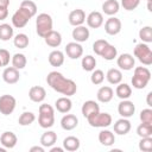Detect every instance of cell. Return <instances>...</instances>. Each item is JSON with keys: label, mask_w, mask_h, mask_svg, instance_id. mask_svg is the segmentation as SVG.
<instances>
[{"label": "cell", "mask_w": 152, "mask_h": 152, "mask_svg": "<svg viewBox=\"0 0 152 152\" xmlns=\"http://www.w3.org/2000/svg\"><path fill=\"white\" fill-rule=\"evenodd\" d=\"M46 82L57 93H61L65 96H71L76 93L77 86L76 83L64 77L61 72L58 71H51L46 76Z\"/></svg>", "instance_id": "obj_1"}, {"label": "cell", "mask_w": 152, "mask_h": 152, "mask_svg": "<svg viewBox=\"0 0 152 152\" xmlns=\"http://www.w3.org/2000/svg\"><path fill=\"white\" fill-rule=\"evenodd\" d=\"M38 124L42 128H50V127L53 126V124H55V110L50 104L43 103V104L39 106Z\"/></svg>", "instance_id": "obj_2"}, {"label": "cell", "mask_w": 152, "mask_h": 152, "mask_svg": "<svg viewBox=\"0 0 152 152\" xmlns=\"http://www.w3.org/2000/svg\"><path fill=\"white\" fill-rule=\"evenodd\" d=\"M151 80V72L145 66H137L132 77V86L135 89H144Z\"/></svg>", "instance_id": "obj_3"}, {"label": "cell", "mask_w": 152, "mask_h": 152, "mask_svg": "<svg viewBox=\"0 0 152 152\" xmlns=\"http://www.w3.org/2000/svg\"><path fill=\"white\" fill-rule=\"evenodd\" d=\"M52 26H53V21H52V18L50 14H48V13L38 14V17L36 19V30H37V33L39 37L44 38V36L52 30Z\"/></svg>", "instance_id": "obj_4"}, {"label": "cell", "mask_w": 152, "mask_h": 152, "mask_svg": "<svg viewBox=\"0 0 152 152\" xmlns=\"http://www.w3.org/2000/svg\"><path fill=\"white\" fill-rule=\"evenodd\" d=\"M134 56L144 65H151L152 64V51H151V48L146 43H139L135 45Z\"/></svg>", "instance_id": "obj_5"}, {"label": "cell", "mask_w": 152, "mask_h": 152, "mask_svg": "<svg viewBox=\"0 0 152 152\" xmlns=\"http://www.w3.org/2000/svg\"><path fill=\"white\" fill-rule=\"evenodd\" d=\"M87 121L88 124L91 126V127H108L110 124H112V115L109 113H101V112H97L95 114H91L90 116L87 118Z\"/></svg>", "instance_id": "obj_6"}, {"label": "cell", "mask_w": 152, "mask_h": 152, "mask_svg": "<svg viewBox=\"0 0 152 152\" xmlns=\"http://www.w3.org/2000/svg\"><path fill=\"white\" fill-rule=\"evenodd\" d=\"M31 18H32V14L27 10H25L23 7H19V10H17L14 12V14L12 15V24H13L14 27L21 28V27L26 26V24L28 23V20Z\"/></svg>", "instance_id": "obj_7"}, {"label": "cell", "mask_w": 152, "mask_h": 152, "mask_svg": "<svg viewBox=\"0 0 152 152\" xmlns=\"http://www.w3.org/2000/svg\"><path fill=\"white\" fill-rule=\"evenodd\" d=\"M17 101L12 95L5 94L0 96V113L4 115H10L15 109Z\"/></svg>", "instance_id": "obj_8"}, {"label": "cell", "mask_w": 152, "mask_h": 152, "mask_svg": "<svg viewBox=\"0 0 152 152\" xmlns=\"http://www.w3.org/2000/svg\"><path fill=\"white\" fill-rule=\"evenodd\" d=\"M65 53L71 59H77L83 55V48L77 42H70L65 45Z\"/></svg>", "instance_id": "obj_9"}, {"label": "cell", "mask_w": 152, "mask_h": 152, "mask_svg": "<svg viewBox=\"0 0 152 152\" xmlns=\"http://www.w3.org/2000/svg\"><path fill=\"white\" fill-rule=\"evenodd\" d=\"M116 64L121 70L128 71V70L133 69V66L135 64V61H134V57L131 53H121L116 58Z\"/></svg>", "instance_id": "obj_10"}, {"label": "cell", "mask_w": 152, "mask_h": 152, "mask_svg": "<svg viewBox=\"0 0 152 152\" xmlns=\"http://www.w3.org/2000/svg\"><path fill=\"white\" fill-rule=\"evenodd\" d=\"M104 31L109 36H115L121 31V21L115 17H110L104 23Z\"/></svg>", "instance_id": "obj_11"}, {"label": "cell", "mask_w": 152, "mask_h": 152, "mask_svg": "<svg viewBox=\"0 0 152 152\" xmlns=\"http://www.w3.org/2000/svg\"><path fill=\"white\" fill-rule=\"evenodd\" d=\"M135 112V106L129 100H122L118 106V113L122 118H131Z\"/></svg>", "instance_id": "obj_12"}, {"label": "cell", "mask_w": 152, "mask_h": 152, "mask_svg": "<svg viewBox=\"0 0 152 152\" xmlns=\"http://www.w3.org/2000/svg\"><path fill=\"white\" fill-rule=\"evenodd\" d=\"M68 20H69V24L72 25V26L83 25V23L86 21V13H84V11L81 10V8L72 10V11L69 13Z\"/></svg>", "instance_id": "obj_13"}, {"label": "cell", "mask_w": 152, "mask_h": 152, "mask_svg": "<svg viewBox=\"0 0 152 152\" xmlns=\"http://www.w3.org/2000/svg\"><path fill=\"white\" fill-rule=\"evenodd\" d=\"M71 34H72V38H74L75 42L83 43V42H87L89 39L90 32H89V28H87L83 25H80V26H75Z\"/></svg>", "instance_id": "obj_14"}, {"label": "cell", "mask_w": 152, "mask_h": 152, "mask_svg": "<svg viewBox=\"0 0 152 152\" xmlns=\"http://www.w3.org/2000/svg\"><path fill=\"white\" fill-rule=\"evenodd\" d=\"M28 97L32 102H36V103H39V102H43L46 97V91L43 87L40 86H33L31 87L30 91H28Z\"/></svg>", "instance_id": "obj_15"}, {"label": "cell", "mask_w": 152, "mask_h": 152, "mask_svg": "<svg viewBox=\"0 0 152 152\" xmlns=\"http://www.w3.org/2000/svg\"><path fill=\"white\" fill-rule=\"evenodd\" d=\"M86 21L90 28H99L103 24V15H102V13L94 11L88 14V17L86 18Z\"/></svg>", "instance_id": "obj_16"}, {"label": "cell", "mask_w": 152, "mask_h": 152, "mask_svg": "<svg viewBox=\"0 0 152 152\" xmlns=\"http://www.w3.org/2000/svg\"><path fill=\"white\" fill-rule=\"evenodd\" d=\"M19 77H20L19 70L15 69L14 66H7V68L4 70V72H2V78H4V81H5L6 83H8V84H14V83H17V82L19 81Z\"/></svg>", "instance_id": "obj_17"}, {"label": "cell", "mask_w": 152, "mask_h": 152, "mask_svg": "<svg viewBox=\"0 0 152 152\" xmlns=\"http://www.w3.org/2000/svg\"><path fill=\"white\" fill-rule=\"evenodd\" d=\"M131 122L127 118H121L114 124V132L119 135H125L131 131Z\"/></svg>", "instance_id": "obj_18"}, {"label": "cell", "mask_w": 152, "mask_h": 152, "mask_svg": "<svg viewBox=\"0 0 152 152\" xmlns=\"http://www.w3.org/2000/svg\"><path fill=\"white\" fill-rule=\"evenodd\" d=\"M77 125H78V119L74 114H66L65 113V115L61 119V126L65 131H71V129L76 128Z\"/></svg>", "instance_id": "obj_19"}, {"label": "cell", "mask_w": 152, "mask_h": 152, "mask_svg": "<svg viewBox=\"0 0 152 152\" xmlns=\"http://www.w3.org/2000/svg\"><path fill=\"white\" fill-rule=\"evenodd\" d=\"M17 141H18L17 135L13 132H10V131L4 132L0 137V142L6 148H13L17 145Z\"/></svg>", "instance_id": "obj_20"}, {"label": "cell", "mask_w": 152, "mask_h": 152, "mask_svg": "<svg viewBox=\"0 0 152 152\" xmlns=\"http://www.w3.org/2000/svg\"><path fill=\"white\" fill-rule=\"evenodd\" d=\"M44 40H45L46 45H49L51 48H58L62 43V36L59 32L51 30L50 32H48L44 36Z\"/></svg>", "instance_id": "obj_21"}, {"label": "cell", "mask_w": 152, "mask_h": 152, "mask_svg": "<svg viewBox=\"0 0 152 152\" xmlns=\"http://www.w3.org/2000/svg\"><path fill=\"white\" fill-rule=\"evenodd\" d=\"M55 106H56V109L59 112V113H69L72 108V102L71 100L69 99V96H63V97H59L56 100L55 102Z\"/></svg>", "instance_id": "obj_22"}, {"label": "cell", "mask_w": 152, "mask_h": 152, "mask_svg": "<svg viewBox=\"0 0 152 152\" xmlns=\"http://www.w3.org/2000/svg\"><path fill=\"white\" fill-rule=\"evenodd\" d=\"M81 112H82V115H83L84 118H88V116H90L91 114H95V113L100 112V106L97 104V102H95V101H93V100H88V101H86V102L82 104Z\"/></svg>", "instance_id": "obj_23"}, {"label": "cell", "mask_w": 152, "mask_h": 152, "mask_svg": "<svg viewBox=\"0 0 152 152\" xmlns=\"http://www.w3.org/2000/svg\"><path fill=\"white\" fill-rule=\"evenodd\" d=\"M113 96H114V90H113L110 87H108V86L101 87V88L97 90V94H96L97 100H99L100 102H102V103L109 102V101L113 99Z\"/></svg>", "instance_id": "obj_24"}, {"label": "cell", "mask_w": 152, "mask_h": 152, "mask_svg": "<svg viewBox=\"0 0 152 152\" xmlns=\"http://www.w3.org/2000/svg\"><path fill=\"white\" fill-rule=\"evenodd\" d=\"M80 139L77 137H74V135H69L66 137L64 140H63V148L69 151V152H75L80 148Z\"/></svg>", "instance_id": "obj_25"}, {"label": "cell", "mask_w": 152, "mask_h": 152, "mask_svg": "<svg viewBox=\"0 0 152 152\" xmlns=\"http://www.w3.org/2000/svg\"><path fill=\"white\" fill-rule=\"evenodd\" d=\"M120 5L116 0H104V2L102 4V11L104 14L107 15H114L119 12Z\"/></svg>", "instance_id": "obj_26"}, {"label": "cell", "mask_w": 152, "mask_h": 152, "mask_svg": "<svg viewBox=\"0 0 152 152\" xmlns=\"http://www.w3.org/2000/svg\"><path fill=\"white\" fill-rule=\"evenodd\" d=\"M99 141L103 146H112L115 142V135L113 132L108 129H102L99 133Z\"/></svg>", "instance_id": "obj_27"}, {"label": "cell", "mask_w": 152, "mask_h": 152, "mask_svg": "<svg viewBox=\"0 0 152 152\" xmlns=\"http://www.w3.org/2000/svg\"><path fill=\"white\" fill-rule=\"evenodd\" d=\"M57 141V134L53 131H46L40 137V144L43 147H51Z\"/></svg>", "instance_id": "obj_28"}, {"label": "cell", "mask_w": 152, "mask_h": 152, "mask_svg": "<svg viewBox=\"0 0 152 152\" xmlns=\"http://www.w3.org/2000/svg\"><path fill=\"white\" fill-rule=\"evenodd\" d=\"M49 63L52 66H56V68L63 65V63H64V53L62 51H59V50L51 51L50 55H49Z\"/></svg>", "instance_id": "obj_29"}, {"label": "cell", "mask_w": 152, "mask_h": 152, "mask_svg": "<svg viewBox=\"0 0 152 152\" xmlns=\"http://www.w3.org/2000/svg\"><path fill=\"white\" fill-rule=\"evenodd\" d=\"M115 94L119 99L121 100H126V99H129L131 95H132V88L127 84V83H119L116 89H115Z\"/></svg>", "instance_id": "obj_30"}, {"label": "cell", "mask_w": 152, "mask_h": 152, "mask_svg": "<svg viewBox=\"0 0 152 152\" xmlns=\"http://www.w3.org/2000/svg\"><path fill=\"white\" fill-rule=\"evenodd\" d=\"M106 78L110 84H119L122 81V72L119 69L112 68L107 71L106 74Z\"/></svg>", "instance_id": "obj_31"}, {"label": "cell", "mask_w": 152, "mask_h": 152, "mask_svg": "<svg viewBox=\"0 0 152 152\" xmlns=\"http://www.w3.org/2000/svg\"><path fill=\"white\" fill-rule=\"evenodd\" d=\"M103 59H106V61H113L114 58H116V56H118V50H116V48L114 46V45H112V44H107V46L103 49V51L101 52V55H100Z\"/></svg>", "instance_id": "obj_32"}, {"label": "cell", "mask_w": 152, "mask_h": 152, "mask_svg": "<svg viewBox=\"0 0 152 152\" xmlns=\"http://www.w3.org/2000/svg\"><path fill=\"white\" fill-rule=\"evenodd\" d=\"M11 61H12V66H14L18 70L24 69L26 66V63H27V59H26L24 53H15V55H13Z\"/></svg>", "instance_id": "obj_33"}, {"label": "cell", "mask_w": 152, "mask_h": 152, "mask_svg": "<svg viewBox=\"0 0 152 152\" xmlns=\"http://www.w3.org/2000/svg\"><path fill=\"white\" fill-rule=\"evenodd\" d=\"M137 134H138L140 138L152 137V124L141 122V124L137 127Z\"/></svg>", "instance_id": "obj_34"}, {"label": "cell", "mask_w": 152, "mask_h": 152, "mask_svg": "<svg viewBox=\"0 0 152 152\" xmlns=\"http://www.w3.org/2000/svg\"><path fill=\"white\" fill-rule=\"evenodd\" d=\"M13 27L10 25V24H1L0 25V39L6 42V40H10L12 37H13Z\"/></svg>", "instance_id": "obj_35"}, {"label": "cell", "mask_w": 152, "mask_h": 152, "mask_svg": "<svg viewBox=\"0 0 152 152\" xmlns=\"http://www.w3.org/2000/svg\"><path fill=\"white\" fill-rule=\"evenodd\" d=\"M81 65H82L83 70H86V71H93L95 69V66H96V59L91 55H87V56H84L82 58Z\"/></svg>", "instance_id": "obj_36"}, {"label": "cell", "mask_w": 152, "mask_h": 152, "mask_svg": "<svg viewBox=\"0 0 152 152\" xmlns=\"http://www.w3.org/2000/svg\"><path fill=\"white\" fill-rule=\"evenodd\" d=\"M13 44L18 49H25L28 45V37L25 33H18L13 38Z\"/></svg>", "instance_id": "obj_37"}, {"label": "cell", "mask_w": 152, "mask_h": 152, "mask_svg": "<svg viewBox=\"0 0 152 152\" xmlns=\"http://www.w3.org/2000/svg\"><path fill=\"white\" fill-rule=\"evenodd\" d=\"M34 120H36V115L32 112H24L19 116L18 122H19L20 126H28L32 122H34Z\"/></svg>", "instance_id": "obj_38"}, {"label": "cell", "mask_w": 152, "mask_h": 152, "mask_svg": "<svg viewBox=\"0 0 152 152\" xmlns=\"http://www.w3.org/2000/svg\"><path fill=\"white\" fill-rule=\"evenodd\" d=\"M139 38L142 43H151L152 42V27L151 26H144L139 30Z\"/></svg>", "instance_id": "obj_39"}, {"label": "cell", "mask_w": 152, "mask_h": 152, "mask_svg": "<svg viewBox=\"0 0 152 152\" xmlns=\"http://www.w3.org/2000/svg\"><path fill=\"white\" fill-rule=\"evenodd\" d=\"M104 80V72L100 69H94L93 72H91V76H90V81L93 84L97 86V84H101Z\"/></svg>", "instance_id": "obj_40"}, {"label": "cell", "mask_w": 152, "mask_h": 152, "mask_svg": "<svg viewBox=\"0 0 152 152\" xmlns=\"http://www.w3.org/2000/svg\"><path fill=\"white\" fill-rule=\"evenodd\" d=\"M139 150L144 152H150L152 150V137L141 138L139 141Z\"/></svg>", "instance_id": "obj_41"}, {"label": "cell", "mask_w": 152, "mask_h": 152, "mask_svg": "<svg viewBox=\"0 0 152 152\" xmlns=\"http://www.w3.org/2000/svg\"><path fill=\"white\" fill-rule=\"evenodd\" d=\"M20 7L27 10V11L32 14V17H34V15L37 14V5H36L33 1H31V0H24V1H21Z\"/></svg>", "instance_id": "obj_42"}, {"label": "cell", "mask_w": 152, "mask_h": 152, "mask_svg": "<svg viewBox=\"0 0 152 152\" xmlns=\"http://www.w3.org/2000/svg\"><path fill=\"white\" fill-rule=\"evenodd\" d=\"M107 44H108V42L106 40V39H97V40H95L94 42V44H93V51L96 53V55H101V52L103 51V49L107 46Z\"/></svg>", "instance_id": "obj_43"}, {"label": "cell", "mask_w": 152, "mask_h": 152, "mask_svg": "<svg viewBox=\"0 0 152 152\" xmlns=\"http://www.w3.org/2000/svg\"><path fill=\"white\" fill-rule=\"evenodd\" d=\"M140 4V0H121V6L126 11H133L135 10Z\"/></svg>", "instance_id": "obj_44"}, {"label": "cell", "mask_w": 152, "mask_h": 152, "mask_svg": "<svg viewBox=\"0 0 152 152\" xmlns=\"http://www.w3.org/2000/svg\"><path fill=\"white\" fill-rule=\"evenodd\" d=\"M140 120L141 122H147L152 124V109L151 108H145L140 112Z\"/></svg>", "instance_id": "obj_45"}, {"label": "cell", "mask_w": 152, "mask_h": 152, "mask_svg": "<svg viewBox=\"0 0 152 152\" xmlns=\"http://www.w3.org/2000/svg\"><path fill=\"white\" fill-rule=\"evenodd\" d=\"M10 61H11L10 51H7L6 49H0V62H1V65L2 66L8 65Z\"/></svg>", "instance_id": "obj_46"}, {"label": "cell", "mask_w": 152, "mask_h": 152, "mask_svg": "<svg viewBox=\"0 0 152 152\" xmlns=\"http://www.w3.org/2000/svg\"><path fill=\"white\" fill-rule=\"evenodd\" d=\"M8 15V7H0V20H5Z\"/></svg>", "instance_id": "obj_47"}, {"label": "cell", "mask_w": 152, "mask_h": 152, "mask_svg": "<svg viewBox=\"0 0 152 152\" xmlns=\"http://www.w3.org/2000/svg\"><path fill=\"white\" fill-rule=\"evenodd\" d=\"M30 152H44V147L43 146H32L30 148Z\"/></svg>", "instance_id": "obj_48"}, {"label": "cell", "mask_w": 152, "mask_h": 152, "mask_svg": "<svg viewBox=\"0 0 152 152\" xmlns=\"http://www.w3.org/2000/svg\"><path fill=\"white\" fill-rule=\"evenodd\" d=\"M10 0H0V7H8Z\"/></svg>", "instance_id": "obj_49"}, {"label": "cell", "mask_w": 152, "mask_h": 152, "mask_svg": "<svg viewBox=\"0 0 152 152\" xmlns=\"http://www.w3.org/2000/svg\"><path fill=\"white\" fill-rule=\"evenodd\" d=\"M63 151H64L63 147H52L51 146V148H50V152H63Z\"/></svg>", "instance_id": "obj_50"}, {"label": "cell", "mask_w": 152, "mask_h": 152, "mask_svg": "<svg viewBox=\"0 0 152 152\" xmlns=\"http://www.w3.org/2000/svg\"><path fill=\"white\" fill-rule=\"evenodd\" d=\"M151 96H152V91H150V93L147 94V99H146V102H147V106H148V107H151V106H152V102H151Z\"/></svg>", "instance_id": "obj_51"}, {"label": "cell", "mask_w": 152, "mask_h": 152, "mask_svg": "<svg viewBox=\"0 0 152 152\" xmlns=\"http://www.w3.org/2000/svg\"><path fill=\"white\" fill-rule=\"evenodd\" d=\"M147 8H148V11H150V12H152V7H151V1H148V4H147Z\"/></svg>", "instance_id": "obj_52"}, {"label": "cell", "mask_w": 152, "mask_h": 152, "mask_svg": "<svg viewBox=\"0 0 152 152\" xmlns=\"http://www.w3.org/2000/svg\"><path fill=\"white\" fill-rule=\"evenodd\" d=\"M6 151V147H2V148H0V152H5Z\"/></svg>", "instance_id": "obj_53"}, {"label": "cell", "mask_w": 152, "mask_h": 152, "mask_svg": "<svg viewBox=\"0 0 152 152\" xmlns=\"http://www.w3.org/2000/svg\"><path fill=\"white\" fill-rule=\"evenodd\" d=\"M1 66H2V65H1V62H0V68H1Z\"/></svg>", "instance_id": "obj_54"}, {"label": "cell", "mask_w": 152, "mask_h": 152, "mask_svg": "<svg viewBox=\"0 0 152 152\" xmlns=\"http://www.w3.org/2000/svg\"><path fill=\"white\" fill-rule=\"evenodd\" d=\"M148 1H151V0H147V2H148Z\"/></svg>", "instance_id": "obj_55"}]
</instances>
